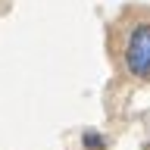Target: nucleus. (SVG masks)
Listing matches in <instances>:
<instances>
[{
  "label": "nucleus",
  "mask_w": 150,
  "mask_h": 150,
  "mask_svg": "<svg viewBox=\"0 0 150 150\" xmlns=\"http://www.w3.org/2000/svg\"><path fill=\"white\" fill-rule=\"evenodd\" d=\"M125 66L131 75L150 78V22L131 25L128 41H125Z\"/></svg>",
  "instance_id": "f257e3e1"
},
{
  "label": "nucleus",
  "mask_w": 150,
  "mask_h": 150,
  "mask_svg": "<svg viewBox=\"0 0 150 150\" xmlns=\"http://www.w3.org/2000/svg\"><path fill=\"white\" fill-rule=\"evenodd\" d=\"M81 141H84V147H106V138L103 134H94V131H88Z\"/></svg>",
  "instance_id": "f03ea898"
}]
</instances>
